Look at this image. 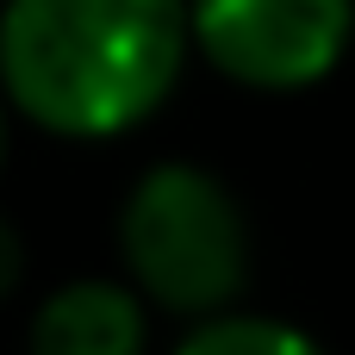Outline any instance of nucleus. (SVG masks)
<instances>
[{"mask_svg": "<svg viewBox=\"0 0 355 355\" xmlns=\"http://www.w3.org/2000/svg\"><path fill=\"white\" fill-rule=\"evenodd\" d=\"M144 343H150L144 293L119 281L56 287L25 331V355H144Z\"/></svg>", "mask_w": 355, "mask_h": 355, "instance_id": "20e7f679", "label": "nucleus"}, {"mask_svg": "<svg viewBox=\"0 0 355 355\" xmlns=\"http://www.w3.org/2000/svg\"><path fill=\"white\" fill-rule=\"evenodd\" d=\"M119 256L131 287L162 312L218 318L250 287V218L212 168L162 162L125 193Z\"/></svg>", "mask_w": 355, "mask_h": 355, "instance_id": "f03ea898", "label": "nucleus"}, {"mask_svg": "<svg viewBox=\"0 0 355 355\" xmlns=\"http://www.w3.org/2000/svg\"><path fill=\"white\" fill-rule=\"evenodd\" d=\"M19 275H25V243H19V231L0 218V300L19 287Z\"/></svg>", "mask_w": 355, "mask_h": 355, "instance_id": "423d86ee", "label": "nucleus"}, {"mask_svg": "<svg viewBox=\"0 0 355 355\" xmlns=\"http://www.w3.org/2000/svg\"><path fill=\"white\" fill-rule=\"evenodd\" d=\"M175 355H324L306 331L281 324V318H256V312H218L200 318V331Z\"/></svg>", "mask_w": 355, "mask_h": 355, "instance_id": "39448f33", "label": "nucleus"}, {"mask_svg": "<svg viewBox=\"0 0 355 355\" xmlns=\"http://www.w3.org/2000/svg\"><path fill=\"white\" fill-rule=\"evenodd\" d=\"M0 168H6V100H0Z\"/></svg>", "mask_w": 355, "mask_h": 355, "instance_id": "0eeeda50", "label": "nucleus"}, {"mask_svg": "<svg viewBox=\"0 0 355 355\" xmlns=\"http://www.w3.org/2000/svg\"><path fill=\"white\" fill-rule=\"evenodd\" d=\"M187 0H6L0 94L56 137H119L181 81Z\"/></svg>", "mask_w": 355, "mask_h": 355, "instance_id": "f257e3e1", "label": "nucleus"}, {"mask_svg": "<svg viewBox=\"0 0 355 355\" xmlns=\"http://www.w3.org/2000/svg\"><path fill=\"white\" fill-rule=\"evenodd\" d=\"M200 56L262 94L324 81L355 37V0H187Z\"/></svg>", "mask_w": 355, "mask_h": 355, "instance_id": "7ed1b4c3", "label": "nucleus"}]
</instances>
